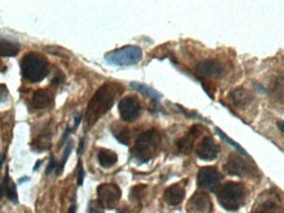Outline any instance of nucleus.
I'll list each match as a JSON object with an SVG mask.
<instances>
[{"label": "nucleus", "mask_w": 284, "mask_h": 213, "mask_svg": "<svg viewBox=\"0 0 284 213\" xmlns=\"http://www.w3.org/2000/svg\"><path fill=\"white\" fill-rule=\"evenodd\" d=\"M122 89L123 88L119 84L106 83L96 92L95 96L92 97V100L88 104L87 111H85V126H87V128L95 126L96 123L100 120V118H102L106 112L109 111Z\"/></svg>", "instance_id": "nucleus-1"}, {"label": "nucleus", "mask_w": 284, "mask_h": 213, "mask_svg": "<svg viewBox=\"0 0 284 213\" xmlns=\"http://www.w3.org/2000/svg\"><path fill=\"white\" fill-rule=\"evenodd\" d=\"M246 199V188L242 183L228 182L218 192L219 204L226 211L236 212L244 206Z\"/></svg>", "instance_id": "nucleus-2"}, {"label": "nucleus", "mask_w": 284, "mask_h": 213, "mask_svg": "<svg viewBox=\"0 0 284 213\" xmlns=\"http://www.w3.org/2000/svg\"><path fill=\"white\" fill-rule=\"evenodd\" d=\"M160 145V134L156 130H148L136 139L132 149V157L139 163L148 162Z\"/></svg>", "instance_id": "nucleus-3"}, {"label": "nucleus", "mask_w": 284, "mask_h": 213, "mask_svg": "<svg viewBox=\"0 0 284 213\" xmlns=\"http://www.w3.org/2000/svg\"><path fill=\"white\" fill-rule=\"evenodd\" d=\"M49 73L46 59L40 54L29 53L21 60V75L30 83H40Z\"/></svg>", "instance_id": "nucleus-4"}, {"label": "nucleus", "mask_w": 284, "mask_h": 213, "mask_svg": "<svg viewBox=\"0 0 284 213\" xmlns=\"http://www.w3.org/2000/svg\"><path fill=\"white\" fill-rule=\"evenodd\" d=\"M143 58V51L139 46H124L105 54L106 63L115 67H130L138 64Z\"/></svg>", "instance_id": "nucleus-5"}, {"label": "nucleus", "mask_w": 284, "mask_h": 213, "mask_svg": "<svg viewBox=\"0 0 284 213\" xmlns=\"http://www.w3.org/2000/svg\"><path fill=\"white\" fill-rule=\"evenodd\" d=\"M97 195H99V200L97 202L101 204L104 208L108 210H113L120 200L122 192L120 188L117 184L114 183H104L99 186L97 188Z\"/></svg>", "instance_id": "nucleus-6"}, {"label": "nucleus", "mask_w": 284, "mask_h": 213, "mask_svg": "<svg viewBox=\"0 0 284 213\" xmlns=\"http://www.w3.org/2000/svg\"><path fill=\"white\" fill-rule=\"evenodd\" d=\"M220 181H222V174L219 173L216 167H202L199 170V173H198V186L202 190H204V191L215 192L219 186H220Z\"/></svg>", "instance_id": "nucleus-7"}, {"label": "nucleus", "mask_w": 284, "mask_h": 213, "mask_svg": "<svg viewBox=\"0 0 284 213\" xmlns=\"http://www.w3.org/2000/svg\"><path fill=\"white\" fill-rule=\"evenodd\" d=\"M224 169L229 175H237V177H249L254 174V170L249 162L244 159H241L238 155H230Z\"/></svg>", "instance_id": "nucleus-8"}, {"label": "nucleus", "mask_w": 284, "mask_h": 213, "mask_svg": "<svg viewBox=\"0 0 284 213\" xmlns=\"http://www.w3.org/2000/svg\"><path fill=\"white\" fill-rule=\"evenodd\" d=\"M118 111L124 122H134L140 115V104L135 97H124L118 104Z\"/></svg>", "instance_id": "nucleus-9"}, {"label": "nucleus", "mask_w": 284, "mask_h": 213, "mask_svg": "<svg viewBox=\"0 0 284 213\" xmlns=\"http://www.w3.org/2000/svg\"><path fill=\"white\" fill-rule=\"evenodd\" d=\"M219 147L215 144V140L211 136L204 137L201 141V144L198 145L195 149V153L203 161H212L219 156Z\"/></svg>", "instance_id": "nucleus-10"}, {"label": "nucleus", "mask_w": 284, "mask_h": 213, "mask_svg": "<svg viewBox=\"0 0 284 213\" xmlns=\"http://www.w3.org/2000/svg\"><path fill=\"white\" fill-rule=\"evenodd\" d=\"M197 72L201 77H220L224 72V67L219 60L207 59L197 64Z\"/></svg>", "instance_id": "nucleus-11"}, {"label": "nucleus", "mask_w": 284, "mask_h": 213, "mask_svg": "<svg viewBox=\"0 0 284 213\" xmlns=\"http://www.w3.org/2000/svg\"><path fill=\"white\" fill-rule=\"evenodd\" d=\"M187 210H189L190 213H211V200H210L207 194H204V192L195 194L189 200Z\"/></svg>", "instance_id": "nucleus-12"}, {"label": "nucleus", "mask_w": 284, "mask_h": 213, "mask_svg": "<svg viewBox=\"0 0 284 213\" xmlns=\"http://www.w3.org/2000/svg\"><path fill=\"white\" fill-rule=\"evenodd\" d=\"M228 98L237 107H245V106L249 105L253 101V96L245 88H236V89H233L228 94Z\"/></svg>", "instance_id": "nucleus-13"}, {"label": "nucleus", "mask_w": 284, "mask_h": 213, "mask_svg": "<svg viewBox=\"0 0 284 213\" xmlns=\"http://www.w3.org/2000/svg\"><path fill=\"white\" fill-rule=\"evenodd\" d=\"M185 196V188L181 187L179 184H173L170 187H168L164 192V200L169 206H178L183 200Z\"/></svg>", "instance_id": "nucleus-14"}, {"label": "nucleus", "mask_w": 284, "mask_h": 213, "mask_svg": "<svg viewBox=\"0 0 284 213\" xmlns=\"http://www.w3.org/2000/svg\"><path fill=\"white\" fill-rule=\"evenodd\" d=\"M3 196H7L11 202L18 203L17 199V190H16V184L9 179V175L8 173L5 174V177L3 179V183L0 186V198H3Z\"/></svg>", "instance_id": "nucleus-15"}, {"label": "nucleus", "mask_w": 284, "mask_h": 213, "mask_svg": "<svg viewBox=\"0 0 284 213\" xmlns=\"http://www.w3.org/2000/svg\"><path fill=\"white\" fill-rule=\"evenodd\" d=\"M20 51L18 42L0 37V56H15Z\"/></svg>", "instance_id": "nucleus-16"}, {"label": "nucleus", "mask_w": 284, "mask_h": 213, "mask_svg": "<svg viewBox=\"0 0 284 213\" xmlns=\"http://www.w3.org/2000/svg\"><path fill=\"white\" fill-rule=\"evenodd\" d=\"M199 130H201V127L199 126L191 127L189 131V134L186 135V136H183L181 140L177 141V147H178L179 151H182V152H189L190 149L193 148L194 140H195L197 135L199 134Z\"/></svg>", "instance_id": "nucleus-17"}, {"label": "nucleus", "mask_w": 284, "mask_h": 213, "mask_svg": "<svg viewBox=\"0 0 284 213\" xmlns=\"http://www.w3.org/2000/svg\"><path fill=\"white\" fill-rule=\"evenodd\" d=\"M53 102V98H51L50 93L44 89H40V91H36L33 93V97H32V105L36 108H46L51 105Z\"/></svg>", "instance_id": "nucleus-18"}, {"label": "nucleus", "mask_w": 284, "mask_h": 213, "mask_svg": "<svg viewBox=\"0 0 284 213\" xmlns=\"http://www.w3.org/2000/svg\"><path fill=\"white\" fill-rule=\"evenodd\" d=\"M130 87L134 89V91L139 92V93L144 94L146 97L151 98L153 102H157L159 100H161L163 98V94L159 93V92L156 91V89H153V88L148 87V85H146V84H140V83H131L130 84Z\"/></svg>", "instance_id": "nucleus-19"}, {"label": "nucleus", "mask_w": 284, "mask_h": 213, "mask_svg": "<svg viewBox=\"0 0 284 213\" xmlns=\"http://www.w3.org/2000/svg\"><path fill=\"white\" fill-rule=\"evenodd\" d=\"M118 161L117 153L110 151V149H101L99 153V163L105 169L113 167Z\"/></svg>", "instance_id": "nucleus-20"}, {"label": "nucleus", "mask_w": 284, "mask_h": 213, "mask_svg": "<svg viewBox=\"0 0 284 213\" xmlns=\"http://www.w3.org/2000/svg\"><path fill=\"white\" fill-rule=\"evenodd\" d=\"M215 131H216V134L219 135V136L222 137L223 140L226 141V143H228V144L230 145V147H232V148H234L237 151V152L240 153V155H242V156H246V157H248V153H246V151H245L244 148H242V147H241L240 144H237L236 141L234 140H232V139H230L229 136H228V135H226L224 134V132H223L222 130H220V128H218V127H216L215 128Z\"/></svg>", "instance_id": "nucleus-21"}, {"label": "nucleus", "mask_w": 284, "mask_h": 213, "mask_svg": "<svg viewBox=\"0 0 284 213\" xmlns=\"http://www.w3.org/2000/svg\"><path fill=\"white\" fill-rule=\"evenodd\" d=\"M112 132H113L114 137H115V139H117L119 143H122L123 145L130 144V137H131V132H130V130H128V128H119V130H115V128H113V130H112Z\"/></svg>", "instance_id": "nucleus-22"}, {"label": "nucleus", "mask_w": 284, "mask_h": 213, "mask_svg": "<svg viewBox=\"0 0 284 213\" xmlns=\"http://www.w3.org/2000/svg\"><path fill=\"white\" fill-rule=\"evenodd\" d=\"M72 143L71 141H68V144H67L66 149H64V155H63V159L62 161H60V163L58 165V167H57V170H55V173H57V175H59V174L62 173L63 167H64V165H66L67 162V159L69 157V155H71V151H72Z\"/></svg>", "instance_id": "nucleus-23"}, {"label": "nucleus", "mask_w": 284, "mask_h": 213, "mask_svg": "<svg viewBox=\"0 0 284 213\" xmlns=\"http://www.w3.org/2000/svg\"><path fill=\"white\" fill-rule=\"evenodd\" d=\"M146 188V186H142V184L132 187L131 191H130V199H131L132 202H139V200L142 199L143 191H144Z\"/></svg>", "instance_id": "nucleus-24"}, {"label": "nucleus", "mask_w": 284, "mask_h": 213, "mask_svg": "<svg viewBox=\"0 0 284 213\" xmlns=\"http://www.w3.org/2000/svg\"><path fill=\"white\" fill-rule=\"evenodd\" d=\"M87 213H105V208L97 200H92L88 206Z\"/></svg>", "instance_id": "nucleus-25"}, {"label": "nucleus", "mask_w": 284, "mask_h": 213, "mask_svg": "<svg viewBox=\"0 0 284 213\" xmlns=\"http://www.w3.org/2000/svg\"><path fill=\"white\" fill-rule=\"evenodd\" d=\"M277 211V204L269 202V203H263V206H261L257 210V212L254 213H275Z\"/></svg>", "instance_id": "nucleus-26"}, {"label": "nucleus", "mask_w": 284, "mask_h": 213, "mask_svg": "<svg viewBox=\"0 0 284 213\" xmlns=\"http://www.w3.org/2000/svg\"><path fill=\"white\" fill-rule=\"evenodd\" d=\"M84 177H85V173H84L83 163H81V161H79V163H77V184L79 186L83 184Z\"/></svg>", "instance_id": "nucleus-27"}, {"label": "nucleus", "mask_w": 284, "mask_h": 213, "mask_svg": "<svg viewBox=\"0 0 284 213\" xmlns=\"http://www.w3.org/2000/svg\"><path fill=\"white\" fill-rule=\"evenodd\" d=\"M57 167H58V162H57V160H55V157L53 155L50 156V162H49V166L48 169H46V174L48 175H50L53 171H55L57 170Z\"/></svg>", "instance_id": "nucleus-28"}, {"label": "nucleus", "mask_w": 284, "mask_h": 213, "mask_svg": "<svg viewBox=\"0 0 284 213\" xmlns=\"http://www.w3.org/2000/svg\"><path fill=\"white\" fill-rule=\"evenodd\" d=\"M8 88L4 84H0V102H4L8 98Z\"/></svg>", "instance_id": "nucleus-29"}, {"label": "nucleus", "mask_w": 284, "mask_h": 213, "mask_svg": "<svg viewBox=\"0 0 284 213\" xmlns=\"http://www.w3.org/2000/svg\"><path fill=\"white\" fill-rule=\"evenodd\" d=\"M81 118H83V114H79V115L76 116V119H75V124H73V130H76L77 126H79V124H80Z\"/></svg>", "instance_id": "nucleus-30"}, {"label": "nucleus", "mask_w": 284, "mask_h": 213, "mask_svg": "<svg viewBox=\"0 0 284 213\" xmlns=\"http://www.w3.org/2000/svg\"><path fill=\"white\" fill-rule=\"evenodd\" d=\"M277 126L279 127V131H281V132H283V131H284V127H283V120H278V122H277Z\"/></svg>", "instance_id": "nucleus-31"}, {"label": "nucleus", "mask_w": 284, "mask_h": 213, "mask_svg": "<svg viewBox=\"0 0 284 213\" xmlns=\"http://www.w3.org/2000/svg\"><path fill=\"white\" fill-rule=\"evenodd\" d=\"M84 143H85V141H84V139H81V141H80V148H79V155H81V153H83Z\"/></svg>", "instance_id": "nucleus-32"}, {"label": "nucleus", "mask_w": 284, "mask_h": 213, "mask_svg": "<svg viewBox=\"0 0 284 213\" xmlns=\"http://www.w3.org/2000/svg\"><path fill=\"white\" fill-rule=\"evenodd\" d=\"M68 213H76V204H72V206H71Z\"/></svg>", "instance_id": "nucleus-33"}, {"label": "nucleus", "mask_w": 284, "mask_h": 213, "mask_svg": "<svg viewBox=\"0 0 284 213\" xmlns=\"http://www.w3.org/2000/svg\"><path fill=\"white\" fill-rule=\"evenodd\" d=\"M4 160H5V155H0V166L3 165Z\"/></svg>", "instance_id": "nucleus-34"}, {"label": "nucleus", "mask_w": 284, "mask_h": 213, "mask_svg": "<svg viewBox=\"0 0 284 213\" xmlns=\"http://www.w3.org/2000/svg\"><path fill=\"white\" fill-rule=\"evenodd\" d=\"M40 165H41V161H38V162L36 163V166L33 167V170H37V169H38V167H40Z\"/></svg>", "instance_id": "nucleus-35"}]
</instances>
